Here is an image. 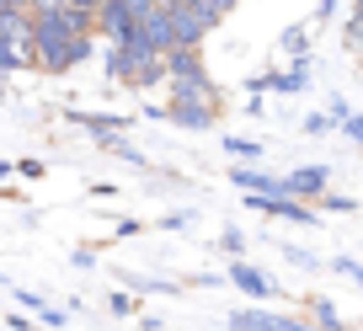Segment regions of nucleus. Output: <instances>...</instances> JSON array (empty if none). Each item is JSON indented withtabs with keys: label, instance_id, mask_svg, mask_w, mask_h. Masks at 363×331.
<instances>
[{
	"label": "nucleus",
	"instance_id": "nucleus-1",
	"mask_svg": "<svg viewBox=\"0 0 363 331\" xmlns=\"http://www.w3.org/2000/svg\"><path fill=\"white\" fill-rule=\"evenodd\" d=\"M246 203L257 208V214L289 219V225H315V208L299 203V193H246Z\"/></svg>",
	"mask_w": 363,
	"mask_h": 331
},
{
	"label": "nucleus",
	"instance_id": "nucleus-10",
	"mask_svg": "<svg viewBox=\"0 0 363 331\" xmlns=\"http://www.w3.org/2000/svg\"><path fill=\"white\" fill-rule=\"evenodd\" d=\"M342 38H347V43L363 54V6H352V16H347V27H342Z\"/></svg>",
	"mask_w": 363,
	"mask_h": 331
},
{
	"label": "nucleus",
	"instance_id": "nucleus-16",
	"mask_svg": "<svg viewBox=\"0 0 363 331\" xmlns=\"http://www.w3.org/2000/svg\"><path fill=\"white\" fill-rule=\"evenodd\" d=\"M289 262H294V267H315V252H305V246H289Z\"/></svg>",
	"mask_w": 363,
	"mask_h": 331
},
{
	"label": "nucleus",
	"instance_id": "nucleus-2",
	"mask_svg": "<svg viewBox=\"0 0 363 331\" xmlns=\"http://www.w3.org/2000/svg\"><path fill=\"white\" fill-rule=\"evenodd\" d=\"M171 80H193V86H214V75H208V64H203V54H198V43H182V48H171Z\"/></svg>",
	"mask_w": 363,
	"mask_h": 331
},
{
	"label": "nucleus",
	"instance_id": "nucleus-22",
	"mask_svg": "<svg viewBox=\"0 0 363 331\" xmlns=\"http://www.w3.org/2000/svg\"><path fill=\"white\" fill-rule=\"evenodd\" d=\"M214 6H219V11H225V16H230V11H235V6H240V0H214Z\"/></svg>",
	"mask_w": 363,
	"mask_h": 331
},
{
	"label": "nucleus",
	"instance_id": "nucleus-8",
	"mask_svg": "<svg viewBox=\"0 0 363 331\" xmlns=\"http://www.w3.org/2000/svg\"><path fill=\"white\" fill-rule=\"evenodd\" d=\"M16 299H22L27 310H38V320H43V326H65V310H54V305H48L43 294H27V288H22Z\"/></svg>",
	"mask_w": 363,
	"mask_h": 331
},
{
	"label": "nucleus",
	"instance_id": "nucleus-15",
	"mask_svg": "<svg viewBox=\"0 0 363 331\" xmlns=\"http://www.w3.org/2000/svg\"><path fill=\"white\" fill-rule=\"evenodd\" d=\"M342 134H347V139H352V145H363V113H352V118H347V123H342Z\"/></svg>",
	"mask_w": 363,
	"mask_h": 331
},
{
	"label": "nucleus",
	"instance_id": "nucleus-21",
	"mask_svg": "<svg viewBox=\"0 0 363 331\" xmlns=\"http://www.w3.org/2000/svg\"><path fill=\"white\" fill-rule=\"evenodd\" d=\"M331 11H337V0H320V6H315V16H320V22H326Z\"/></svg>",
	"mask_w": 363,
	"mask_h": 331
},
{
	"label": "nucleus",
	"instance_id": "nucleus-20",
	"mask_svg": "<svg viewBox=\"0 0 363 331\" xmlns=\"http://www.w3.org/2000/svg\"><path fill=\"white\" fill-rule=\"evenodd\" d=\"M128 6H134V16H150V11L160 6V0H128Z\"/></svg>",
	"mask_w": 363,
	"mask_h": 331
},
{
	"label": "nucleus",
	"instance_id": "nucleus-11",
	"mask_svg": "<svg viewBox=\"0 0 363 331\" xmlns=\"http://www.w3.org/2000/svg\"><path fill=\"white\" fill-rule=\"evenodd\" d=\"M219 246H225L230 257H240V252H246V235H240V230H225V235H219Z\"/></svg>",
	"mask_w": 363,
	"mask_h": 331
},
{
	"label": "nucleus",
	"instance_id": "nucleus-5",
	"mask_svg": "<svg viewBox=\"0 0 363 331\" xmlns=\"http://www.w3.org/2000/svg\"><path fill=\"white\" fill-rule=\"evenodd\" d=\"M230 284H235V288H246L251 299H267V294H272V278L262 273V267L240 262V257H230Z\"/></svg>",
	"mask_w": 363,
	"mask_h": 331
},
{
	"label": "nucleus",
	"instance_id": "nucleus-4",
	"mask_svg": "<svg viewBox=\"0 0 363 331\" xmlns=\"http://www.w3.org/2000/svg\"><path fill=\"white\" fill-rule=\"evenodd\" d=\"M230 326H240V331H299V320L272 315V310H262V305H246V310L230 315Z\"/></svg>",
	"mask_w": 363,
	"mask_h": 331
},
{
	"label": "nucleus",
	"instance_id": "nucleus-7",
	"mask_svg": "<svg viewBox=\"0 0 363 331\" xmlns=\"http://www.w3.org/2000/svg\"><path fill=\"white\" fill-rule=\"evenodd\" d=\"M69 118H75L80 128H91L96 139H107V134H123V128H128V118H123V113H69Z\"/></svg>",
	"mask_w": 363,
	"mask_h": 331
},
{
	"label": "nucleus",
	"instance_id": "nucleus-17",
	"mask_svg": "<svg viewBox=\"0 0 363 331\" xmlns=\"http://www.w3.org/2000/svg\"><path fill=\"white\" fill-rule=\"evenodd\" d=\"M107 305H113V315H134V294H113Z\"/></svg>",
	"mask_w": 363,
	"mask_h": 331
},
{
	"label": "nucleus",
	"instance_id": "nucleus-14",
	"mask_svg": "<svg viewBox=\"0 0 363 331\" xmlns=\"http://www.w3.org/2000/svg\"><path fill=\"white\" fill-rule=\"evenodd\" d=\"M337 273H347L352 284H363V262H352V257H337Z\"/></svg>",
	"mask_w": 363,
	"mask_h": 331
},
{
	"label": "nucleus",
	"instance_id": "nucleus-23",
	"mask_svg": "<svg viewBox=\"0 0 363 331\" xmlns=\"http://www.w3.org/2000/svg\"><path fill=\"white\" fill-rule=\"evenodd\" d=\"M0 6H22V11H33V0H0Z\"/></svg>",
	"mask_w": 363,
	"mask_h": 331
},
{
	"label": "nucleus",
	"instance_id": "nucleus-13",
	"mask_svg": "<svg viewBox=\"0 0 363 331\" xmlns=\"http://www.w3.org/2000/svg\"><path fill=\"white\" fill-rule=\"evenodd\" d=\"M331 123H337V118H331V107H326V113H315V118H305V134H326V128Z\"/></svg>",
	"mask_w": 363,
	"mask_h": 331
},
{
	"label": "nucleus",
	"instance_id": "nucleus-12",
	"mask_svg": "<svg viewBox=\"0 0 363 331\" xmlns=\"http://www.w3.org/2000/svg\"><path fill=\"white\" fill-rule=\"evenodd\" d=\"M305 43H310L305 27H289V33H284V48H289V54H305Z\"/></svg>",
	"mask_w": 363,
	"mask_h": 331
},
{
	"label": "nucleus",
	"instance_id": "nucleus-19",
	"mask_svg": "<svg viewBox=\"0 0 363 331\" xmlns=\"http://www.w3.org/2000/svg\"><path fill=\"white\" fill-rule=\"evenodd\" d=\"M320 203H326L331 214H352V198H326V193H320Z\"/></svg>",
	"mask_w": 363,
	"mask_h": 331
},
{
	"label": "nucleus",
	"instance_id": "nucleus-9",
	"mask_svg": "<svg viewBox=\"0 0 363 331\" xmlns=\"http://www.w3.org/2000/svg\"><path fill=\"white\" fill-rule=\"evenodd\" d=\"M225 150H230L235 160H257V155H262V139H235V134H230Z\"/></svg>",
	"mask_w": 363,
	"mask_h": 331
},
{
	"label": "nucleus",
	"instance_id": "nucleus-6",
	"mask_svg": "<svg viewBox=\"0 0 363 331\" xmlns=\"http://www.w3.org/2000/svg\"><path fill=\"white\" fill-rule=\"evenodd\" d=\"M326 182H331L326 166H299V172H289V187H294L299 198H320V193H326Z\"/></svg>",
	"mask_w": 363,
	"mask_h": 331
},
{
	"label": "nucleus",
	"instance_id": "nucleus-3",
	"mask_svg": "<svg viewBox=\"0 0 363 331\" xmlns=\"http://www.w3.org/2000/svg\"><path fill=\"white\" fill-rule=\"evenodd\" d=\"M134 22H139V16H134V6H128V0H102V11H96V33H102L107 43H118Z\"/></svg>",
	"mask_w": 363,
	"mask_h": 331
},
{
	"label": "nucleus",
	"instance_id": "nucleus-24",
	"mask_svg": "<svg viewBox=\"0 0 363 331\" xmlns=\"http://www.w3.org/2000/svg\"><path fill=\"white\" fill-rule=\"evenodd\" d=\"M352 6H363V0H352Z\"/></svg>",
	"mask_w": 363,
	"mask_h": 331
},
{
	"label": "nucleus",
	"instance_id": "nucleus-18",
	"mask_svg": "<svg viewBox=\"0 0 363 331\" xmlns=\"http://www.w3.org/2000/svg\"><path fill=\"white\" fill-rule=\"evenodd\" d=\"M315 320H320V326H337V305H326V299H315Z\"/></svg>",
	"mask_w": 363,
	"mask_h": 331
}]
</instances>
